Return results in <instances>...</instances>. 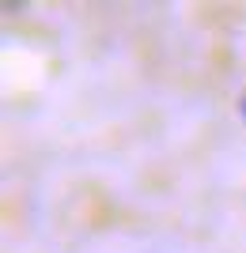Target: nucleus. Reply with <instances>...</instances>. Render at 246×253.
Wrapping results in <instances>:
<instances>
[{"label": "nucleus", "mask_w": 246, "mask_h": 253, "mask_svg": "<svg viewBox=\"0 0 246 253\" xmlns=\"http://www.w3.org/2000/svg\"><path fill=\"white\" fill-rule=\"evenodd\" d=\"M243 114H246V102H243Z\"/></svg>", "instance_id": "obj_1"}]
</instances>
